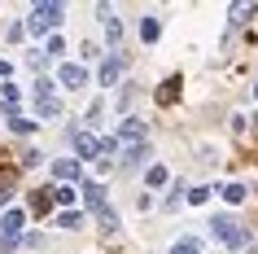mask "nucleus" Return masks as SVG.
<instances>
[{"label": "nucleus", "mask_w": 258, "mask_h": 254, "mask_svg": "<svg viewBox=\"0 0 258 254\" xmlns=\"http://www.w3.org/2000/svg\"><path fill=\"white\" fill-rule=\"evenodd\" d=\"M215 237L223 241V245H232V250H241V245H249V232H245L241 224H236V219H232V215H215Z\"/></svg>", "instance_id": "f257e3e1"}, {"label": "nucleus", "mask_w": 258, "mask_h": 254, "mask_svg": "<svg viewBox=\"0 0 258 254\" xmlns=\"http://www.w3.org/2000/svg\"><path fill=\"white\" fill-rule=\"evenodd\" d=\"M114 145L118 149H132V145H149V127L140 119H122L118 132H114Z\"/></svg>", "instance_id": "f03ea898"}, {"label": "nucleus", "mask_w": 258, "mask_h": 254, "mask_svg": "<svg viewBox=\"0 0 258 254\" xmlns=\"http://www.w3.org/2000/svg\"><path fill=\"white\" fill-rule=\"evenodd\" d=\"M31 31H48V27H61V5H35V14L27 22Z\"/></svg>", "instance_id": "7ed1b4c3"}, {"label": "nucleus", "mask_w": 258, "mask_h": 254, "mask_svg": "<svg viewBox=\"0 0 258 254\" xmlns=\"http://www.w3.org/2000/svg\"><path fill=\"white\" fill-rule=\"evenodd\" d=\"M70 140H75V154H79L83 162H96L105 149H101V140H96L92 132H70Z\"/></svg>", "instance_id": "20e7f679"}, {"label": "nucleus", "mask_w": 258, "mask_h": 254, "mask_svg": "<svg viewBox=\"0 0 258 254\" xmlns=\"http://www.w3.org/2000/svg\"><path fill=\"white\" fill-rule=\"evenodd\" d=\"M145 158H149V145L118 149V167H122V171H136V167H145Z\"/></svg>", "instance_id": "39448f33"}, {"label": "nucleus", "mask_w": 258, "mask_h": 254, "mask_svg": "<svg viewBox=\"0 0 258 254\" xmlns=\"http://www.w3.org/2000/svg\"><path fill=\"white\" fill-rule=\"evenodd\" d=\"M57 79L66 83V88H83V83H88V70H83L79 62H66V66H61V75H57Z\"/></svg>", "instance_id": "423d86ee"}, {"label": "nucleus", "mask_w": 258, "mask_h": 254, "mask_svg": "<svg viewBox=\"0 0 258 254\" xmlns=\"http://www.w3.org/2000/svg\"><path fill=\"white\" fill-rule=\"evenodd\" d=\"M22 224H27V211H9V215H5V224H0V228H5V241L22 237Z\"/></svg>", "instance_id": "0eeeda50"}, {"label": "nucleus", "mask_w": 258, "mask_h": 254, "mask_svg": "<svg viewBox=\"0 0 258 254\" xmlns=\"http://www.w3.org/2000/svg\"><path fill=\"white\" fill-rule=\"evenodd\" d=\"M79 193H83V206H88V211H101V206H105V184H83Z\"/></svg>", "instance_id": "6e6552de"}, {"label": "nucleus", "mask_w": 258, "mask_h": 254, "mask_svg": "<svg viewBox=\"0 0 258 254\" xmlns=\"http://www.w3.org/2000/svg\"><path fill=\"white\" fill-rule=\"evenodd\" d=\"M53 175L66 184V180H75V175H79V162H75V158H57V162H53Z\"/></svg>", "instance_id": "1a4fd4ad"}, {"label": "nucleus", "mask_w": 258, "mask_h": 254, "mask_svg": "<svg viewBox=\"0 0 258 254\" xmlns=\"http://www.w3.org/2000/svg\"><path fill=\"white\" fill-rule=\"evenodd\" d=\"M118 75H122V57H109L105 66H101V83L109 88V83H118Z\"/></svg>", "instance_id": "9d476101"}, {"label": "nucleus", "mask_w": 258, "mask_h": 254, "mask_svg": "<svg viewBox=\"0 0 258 254\" xmlns=\"http://www.w3.org/2000/svg\"><path fill=\"white\" fill-rule=\"evenodd\" d=\"M175 96H179V75H171V79H166L162 88H158V101H162V106H171Z\"/></svg>", "instance_id": "9b49d317"}, {"label": "nucleus", "mask_w": 258, "mask_h": 254, "mask_svg": "<svg viewBox=\"0 0 258 254\" xmlns=\"http://www.w3.org/2000/svg\"><path fill=\"white\" fill-rule=\"evenodd\" d=\"M158 35H162V22H158V18H145V22H140V40H145V44H153Z\"/></svg>", "instance_id": "f8f14e48"}, {"label": "nucleus", "mask_w": 258, "mask_h": 254, "mask_svg": "<svg viewBox=\"0 0 258 254\" xmlns=\"http://www.w3.org/2000/svg\"><path fill=\"white\" fill-rule=\"evenodd\" d=\"M48 193H53V188H40V193H31V211H35V215H48Z\"/></svg>", "instance_id": "ddd939ff"}, {"label": "nucleus", "mask_w": 258, "mask_h": 254, "mask_svg": "<svg viewBox=\"0 0 258 254\" xmlns=\"http://www.w3.org/2000/svg\"><path fill=\"white\" fill-rule=\"evenodd\" d=\"M40 114L44 119H57V114H61V101H57V96H40Z\"/></svg>", "instance_id": "4468645a"}, {"label": "nucleus", "mask_w": 258, "mask_h": 254, "mask_svg": "<svg viewBox=\"0 0 258 254\" xmlns=\"http://www.w3.org/2000/svg\"><path fill=\"white\" fill-rule=\"evenodd\" d=\"M75 197H79V188H70V184H57L53 188V201H61V206H70Z\"/></svg>", "instance_id": "2eb2a0df"}, {"label": "nucleus", "mask_w": 258, "mask_h": 254, "mask_svg": "<svg viewBox=\"0 0 258 254\" xmlns=\"http://www.w3.org/2000/svg\"><path fill=\"white\" fill-rule=\"evenodd\" d=\"M171 254H202V241L184 237V241H175V245H171Z\"/></svg>", "instance_id": "dca6fc26"}, {"label": "nucleus", "mask_w": 258, "mask_h": 254, "mask_svg": "<svg viewBox=\"0 0 258 254\" xmlns=\"http://www.w3.org/2000/svg\"><path fill=\"white\" fill-rule=\"evenodd\" d=\"M105 40H109V44L122 40V22H118V18H105Z\"/></svg>", "instance_id": "f3484780"}, {"label": "nucleus", "mask_w": 258, "mask_h": 254, "mask_svg": "<svg viewBox=\"0 0 258 254\" xmlns=\"http://www.w3.org/2000/svg\"><path fill=\"white\" fill-rule=\"evenodd\" d=\"M79 224H83L79 211H61V215H57V228H79Z\"/></svg>", "instance_id": "a211bd4d"}, {"label": "nucleus", "mask_w": 258, "mask_h": 254, "mask_svg": "<svg viewBox=\"0 0 258 254\" xmlns=\"http://www.w3.org/2000/svg\"><path fill=\"white\" fill-rule=\"evenodd\" d=\"M249 14H254V5H232V27L249 22Z\"/></svg>", "instance_id": "6ab92c4d"}, {"label": "nucleus", "mask_w": 258, "mask_h": 254, "mask_svg": "<svg viewBox=\"0 0 258 254\" xmlns=\"http://www.w3.org/2000/svg\"><path fill=\"white\" fill-rule=\"evenodd\" d=\"M96 219H101V228H105V232H109V228H114V224H118V219H114V211H109V206H101V211H96Z\"/></svg>", "instance_id": "aec40b11"}, {"label": "nucleus", "mask_w": 258, "mask_h": 254, "mask_svg": "<svg viewBox=\"0 0 258 254\" xmlns=\"http://www.w3.org/2000/svg\"><path fill=\"white\" fill-rule=\"evenodd\" d=\"M9 127H14L18 136H31V132H35V123H31V119H14V123H9Z\"/></svg>", "instance_id": "412c9836"}, {"label": "nucleus", "mask_w": 258, "mask_h": 254, "mask_svg": "<svg viewBox=\"0 0 258 254\" xmlns=\"http://www.w3.org/2000/svg\"><path fill=\"white\" fill-rule=\"evenodd\" d=\"M223 197L236 206V201H245V188H241V184H228V188H223Z\"/></svg>", "instance_id": "4be33fe9"}, {"label": "nucleus", "mask_w": 258, "mask_h": 254, "mask_svg": "<svg viewBox=\"0 0 258 254\" xmlns=\"http://www.w3.org/2000/svg\"><path fill=\"white\" fill-rule=\"evenodd\" d=\"M0 96H5V106H9V110L18 106V88H14V83H5V88H0Z\"/></svg>", "instance_id": "5701e85b"}, {"label": "nucleus", "mask_w": 258, "mask_h": 254, "mask_svg": "<svg viewBox=\"0 0 258 254\" xmlns=\"http://www.w3.org/2000/svg\"><path fill=\"white\" fill-rule=\"evenodd\" d=\"M145 180L158 188V184H166V171H162V167H149V175H145Z\"/></svg>", "instance_id": "b1692460"}]
</instances>
